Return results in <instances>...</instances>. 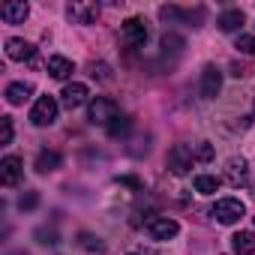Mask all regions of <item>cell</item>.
Wrapping results in <instances>:
<instances>
[{
    "instance_id": "1",
    "label": "cell",
    "mask_w": 255,
    "mask_h": 255,
    "mask_svg": "<svg viewBox=\"0 0 255 255\" xmlns=\"http://www.w3.org/2000/svg\"><path fill=\"white\" fill-rule=\"evenodd\" d=\"M114 117H120V108H117L111 99H105V96H96V99H90L87 120H90L93 126H108Z\"/></svg>"
},
{
    "instance_id": "2",
    "label": "cell",
    "mask_w": 255,
    "mask_h": 255,
    "mask_svg": "<svg viewBox=\"0 0 255 255\" xmlns=\"http://www.w3.org/2000/svg\"><path fill=\"white\" fill-rule=\"evenodd\" d=\"M57 120V99L54 96H39L30 108V123L33 126H51Z\"/></svg>"
},
{
    "instance_id": "3",
    "label": "cell",
    "mask_w": 255,
    "mask_h": 255,
    "mask_svg": "<svg viewBox=\"0 0 255 255\" xmlns=\"http://www.w3.org/2000/svg\"><path fill=\"white\" fill-rule=\"evenodd\" d=\"M243 213H246V207H243L240 198H219V201L213 204V216H216L222 225H234V222H240Z\"/></svg>"
},
{
    "instance_id": "4",
    "label": "cell",
    "mask_w": 255,
    "mask_h": 255,
    "mask_svg": "<svg viewBox=\"0 0 255 255\" xmlns=\"http://www.w3.org/2000/svg\"><path fill=\"white\" fill-rule=\"evenodd\" d=\"M192 156H195V153H192L186 144H174V147L168 150L165 165H168V171H171V174L183 177V174H189V168H192Z\"/></svg>"
},
{
    "instance_id": "5",
    "label": "cell",
    "mask_w": 255,
    "mask_h": 255,
    "mask_svg": "<svg viewBox=\"0 0 255 255\" xmlns=\"http://www.w3.org/2000/svg\"><path fill=\"white\" fill-rule=\"evenodd\" d=\"M120 39H123L126 48H141V45L147 42V27H144V21H141V18H126Z\"/></svg>"
},
{
    "instance_id": "6",
    "label": "cell",
    "mask_w": 255,
    "mask_h": 255,
    "mask_svg": "<svg viewBox=\"0 0 255 255\" xmlns=\"http://www.w3.org/2000/svg\"><path fill=\"white\" fill-rule=\"evenodd\" d=\"M66 15H69L72 24H93L99 18V6L87 3V0H75V3L66 6Z\"/></svg>"
},
{
    "instance_id": "7",
    "label": "cell",
    "mask_w": 255,
    "mask_h": 255,
    "mask_svg": "<svg viewBox=\"0 0 255 255\" xmlns=\"http://www.w3.org/2000/svg\"><path fill=\"white\" fill-rule=\"evenodd\" d=\"M177 231H180V225L168 216H150L147 219V234L153 240H171V237H177Z\"/></svg>"
},
{
    "instance_id": "8",
    "label": "cell",
    "mask_w": 255,
    "mask_h": 255,
    "mask_svg": "<svg viewBox=\"0 0 255 255\" xmlns=\"http://www.w3.org/2000/svg\"><path fill=\"white\" fill-rule=\"evenodd\" d=\"M21 165L24 162L18 156H3V159H0V183H3V186H18V180L24 174Z\"/></svg>"
},
{
    "instance_id": "9",
    "label": "cell",
    "mask_w": 255,
    "mask_h": 255,
    "mask_svg": "<svg viewBox=\"0 0 255 255\" xmlns=\"http://www.w3.org/2000/svg\"><path fill=\"white\" fill-rule=\"evenodd\" d=\"M219 90H222V72L216 66H204V72H201V96L216 99Z\"/></svg>"
},
{
    "instance_id": "10",
    "label": "cell",
    "mask_w": 255,
    "mask_h": 255,
    "mask_svg": "<svg viewBox=\"0 0 255 255\" xmlns=\"http://www.w3.org/2000/svg\"><path fill=\"white\" fill-rule=\"evenodd\" d=\"M225 180L231 186H246L249 183V165H246V159H240V156L228 159L225 162Z\"/></svg>"
},
{
    "instance_id": "11",
    "label": "cell",
    "mask_w": 255,
    "mask_h": 255,
    "mask_svg": "<svg viewBox=\"0 0 255 255\" xmlns=\"http://www.w3.org/2000/svg\"><path fill=\"white\" fill-rule=\"evenodd\" d=\"M6 57L24 63V60H33V57H36V48H33L30 42H24V39L12 36V39H6Z\"/></svg>"
},
{
    "instance_id": "12",
    "label": "cell",
    "mask_w": 255,
    "mask_h": 255,
    "mask_svg": "<svg viewBox=\"0 0 255 255\" xmlns=\"http://www.w3.org/2000/svg\"><path fill=\"white\" fill-rule=\"evenodd\" d=\"M63 105L69 108V111H75V108H81L84 102H87V84H81V81H72V84H66L63 87Z\"/></svg>"
},
{
    "instance_id": "13",
    "label": "cell",
    "mask_w": 255,
    "mask_h": 255,
    "mask_svg": "<svg viewBox=\"0 0 255 255\" xmlns=\"http://www.w3.org/2000/svg\"><path fill=\"white\" fill-rule=\"evenodd\" d=\"M27 15H30V6L24 3V0H15V3H3V6H0V18H3L6 24H24Z\"/></svg>"
},
{
    "instance_id": "14",
    "label": "cell",
    "mask_w": 255,
    "mask_h": 255,
    "mask_svg": "<svg viewBox=\"0 0 255 255\" xmlns=\"http://www.w3.org/2000/svg\"><path fill=\"white\" fill-rule=\"evenodd\" d=\"M45 69H48V75L51 78H57V81H66L72 72H75V66H72V60H66V57H60V54H54V57H48V63H45Z\"/></svg>"
},
{
    "instance_id": "15",
    "label": "cell",
    "mask_w": 255,
    "mask_h": 255,
    "mask_svg": "<svg viewBox=\"0 0 255 255\" xmlns=\"http://www.w3.org/2000/svg\"><path fill=\"white\" fill-rule=\"evenodd\" d=\"M30 93H33V84L30 81H12L6 87V102L9 105H21V102L30 99Z\"/></svg>"
},
{
    "instance_id": "16",
    "label": "cell",
    "mask_w": 255,
    "mask_h": 255,
    "mask_svg": "<svg viewBox=\"0 0 255 255\" xmlns=\"http://www.w3.org/2000/svg\"><path fill=\"white\" fill-rule=\"evenodd\" d=\"M231 249H234V255H255V234L252 231H237L231 237Z\"/></svg>"
},
{
    "instance_id": "17",
    "label": "cell",
    "mask_w": 255,
    "mask_h": 255,
    "mask_svg": "<svg viewBox=\"0 0 255 255\" xmlns=\"http://www.w3.org/2000/svg\"><path fill=\"white\" fill-rule=\"evenodd\" d=\"M243 21H246V18H243V12H240V9H225V12L219 15V21H216V24H219V30H222V33H234V30H240V27H243Z\"/></svg>"
},
{
    "instance_id": "18",
    "label": "cell",
    "mask_w": 255,
    "mask_h": 255,
    "mask_svg": "<svg viewBox=\"0 0 255 255\" xmlns=\"http://www.w3.org/2000/svg\"><path fill=\"white\" fill-rule=\"evenodd\" d=\"M60 153L57 150H39V156H36V171L39 174H48V171H57L60 168Z\"/></svg>"
},
{
    "instance_id": "19",
    "label": "cell",
    "mask_w": 255,
    "mask_h": 255,
    "mask_svg": "<svg viewBox=\"0 0 255 255\" xmlns=\"http://www.w3.org/2000/svg\"><path fill=\"white\" fill-rule=\"evenodd\" d=\"M192 183H195V192H201V195H213L219 189V177H213V174H198Z\"/></svg>"
},
{
    "instance_id": "20",
    "label": "cell",
    "mask_w": 255,
    "mask_h": 255,
    "mask_svg": "<svg viewBox=\"0 0 255 255\" xmlns=\"http://www.w3.org/2000/svg\"><path fill=\"white\" fill-rule=\"evenodd\" d=\"M183 36H174V33H165L162 36V48H165V54L171 51V54H177V51H183Z\"/></svg>"
},
{
    "instance_id": "21",
    "label": "cell",
    "mask_w": 255,
    "mask_h": 255,
    "mask_svg": "<svg viewBox=\"0 0 255 255\" xmlns=\"http://www.w3.org/2000/svg\"><path fill=\"white\" fill-rule=\"evenodd\" d=\"M126 129H129V117H123V114H120V117H114V120L108 123V135H111V138L123 135Z\"/></svg>"
},
{
    "instance_id": "22",
    "label": "cell",
    "mask_w": 255,
    "mask_h": 255,
    "mask_svg": "<svg viewBox=\"0 0 255 255\" xmlns=\"http://www.w3.org/2000/svg\"><path fill=\"white\" fill-rule=\"evenodd\" d=\"M234 48L240 51V54H249V57H255V36H237V42H234Z\"/></svg>"
},
{
    "instance_id": "23",
    "label": "cell",
    "mask_w": 255,
    "mask_h": 255,
    "mask_svg": "<svg viewBox=\"0 0 255 255\" xmlns=\"http://www.w3.org/2000/svg\"><path fill=\"white\" fill-rule=\"evenodd\" d=\"M78 243H81L84 249H90V252H102V249H105V243H102L99 237H93V234H81Z\"/></svg>"
},
{
    "instance_id": "24",
    "label": "cell",
    "mask_w": 255,
    "mask_h": 255,
    "mask_svg": "<svg viewBox=\"0 0 255 255\" xmlns=\"http://www.w3.org/2000/svg\"><path fill=\"white\" fill-rule=\"evenodd\" d=\"M195 159H201V162H210V159H213V144L201 141V144L195 147Z\"/></svg>"
},
{
    "instance_id": "25",
    "label": "cell",
    "mask_w": 255,
    "mask_h": 255,
    "mask_svg": "<svg viewBox=\"0 0 255 255\" xmlns=\"http://www.w3.org/2000/svg\"><path fill=\"white\" fill-rule=\"evenodd\" d=\"M3 123V135H0V144H9L12 141V117H0Z\"/></svg>"
},
{
    "instance_id": "26",
    "label": "cell",
    "mask_w": 255,
    "mask_h": 255,
    "mask_svg": "<svg viewBox=\"0 0 255 255\" xmlns=\"http://www.w3.org/2000/svg\"><path fill=\"white\" fill-rule=\"evenodd\" d=\"M90 69H93V72H90V75H93V78H99V81H111V75H108V72H111V69H108V66H105V63H99V66H96V63H93V66H90Z\"/></svg>"
},
{
    "instance_id": "27",
    "label": "cell",
    "mask_w": 255,
    "mask_h": 255,
    "mask_svg": "<svg viewBox=\"0 0 255 255\" xmlns=\"http://www.w3.org/2000/svg\"><path fill=\"white\" fill-rule=\"evenodd\" d=\"M36 204H39V195H36V192H27V195L18 201V207H21V210H33Z\"/></svg>"
},
{
    "instance_id": "28",
    "label": "cell",
    "mask_w": 255,
    "mask_h": 255,
    "mask_svg": "<svg viewBox=\"0 0 255 255\" xmlns=\"http://www.w3.org/2000/svg\"><path fill=\"white\" fill-rule=\"evenodd\" d=\"M36 237H39V243H48V246H51V243H57V234H54V231H45V228H39V231H36Z\"/></svg>"
}]
</instances>
